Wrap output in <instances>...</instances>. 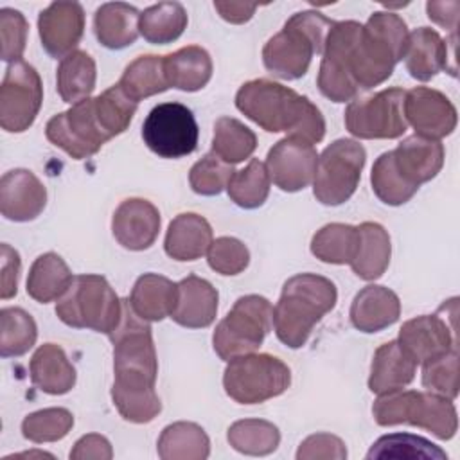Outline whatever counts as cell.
Returning <instances> with one entry per match:
<instances>
[{
  "label": "cell",
  "instance_id": "1",
  "mask_svg": "<svg viewBox=\"0 0 460 460\" xmlns=\"http://www.w3.org/2000/svg\"><path fill=\"white\" fill-rule=\"evenodd\" d=\"M108 336L113 343V404L124 420L135 424L151 422L162 411V402L155 390L158 359L151 327L147 320L133 311L128 298L122 300L119 325Z\"/></svg>",
  "mask_w": 460,
  "mask_h": 460
},
{
  "label": "cell",
  "instance_id": "2",
  "mask_svg": "<svg viewBox=\"0 0 460 460\" xmlns=\"http://www.w3.org/2000/svg\"><path fill=\"white\" fill-rule=\"evenodd\" d=\"M235 106L270 133L284 131L309 144H318L325 135L322 111L305 95L270 79L244 83L235 93Z\"/></svg>",
  "mask_w": 460,
  "mask_h": 460
},
{
  "label": "cell",
  "instance_id": "3",
  "mask_svg": "<svg viewBox=\"0 0 460 460\" xmlns=\"http://www.w3.org/2000/svg\"><path fill=\"white\" fill-rule=\"evenodd\" d=\"M336 286L316 273H298L282 286L271 313L277 338L289 349H300L313 327L336 305Z\"/></svg>",
  "mask_w": 460,
  "mask_h": 460
},
{
  "label": "cell",
  "instance_id": "4",
  "mask_svg": "<svg viewBox=\"0 0 460 460\" xmlns=\"http://www.w3.org/2000/svg\"><path fill=\"white\" fill-rule=\"evenodd\" d=\"M406 22L390 11L370 14L349 56L350 75L359 90L385 83L404 58L408 45Z\"/></svg>",
  "mask_w": 460,
  "mask_h": 460
},
{
  "label": "cell",
  "instance_id": "5",
  "mask_svg": "<svg viewBox=\"0 0 460 460\" xmlns=\"http://www.w3.org/2000/svg\"><path fill=\"white\" fill-rule=\"evenodd\" d=\"M332 20L316 11L295 13L280 32L271 36L262 49V63L279 79L293 81L305 75L314 54L323 52V43Z\"/></svg>",
  "mask_w": 460,
  "mask_h": 460
},
{
  "label": "cell",
  "instance_id": "6",
  "mask_svg": "<svg viewBox=\"0 0 460 460\" xmlns=\"http://www.w3.org/2000/svg\"><path fill=\"white\" fill-rule=\"evenodd\" d=\"M372 415L379 426H419L440 440L453 438L458 428L453 401L433 392L401 388L381 394L372 404Z\"/></svg>",
  "mask_w": 460,
  "mask_h": 460
},
{
  "label": "cell",
  "instance_id": "7",
  "mask_svg": "<svg viewBox=\"0 0 460 460\" xmlns=\"http://www.w3.org/2000/svg\"><path fill=\"white\" fill-rule=\"evenodd\" d=\"M58 318L75 329L110 334L120 322L122 300L101 275H75L56 304Z\"/></svg>",
  "mask_w": 460,
  "mask_h": 460
},
{
  "label": "cell",
  "instance_id": "8",
  "mask_svg": "<svg viewBox=\"0 0 460 460\" xmlns=\"http://www.w3.org/2000/svg\"><path fill=\"white\" fill-rule=\"evenodd\" d=\"M273 307L261 295H244L235 300L228 314L216 325L212 345L223 361L255 352L271 327Z\"/></svg>",
  "mask_w": 460,
  "mask_h": 460
},
{
  "label": "cell",
  "instance_id": "9",
  "mask_svg": "<svg viewBox=\"0 0 460 460\" xmlns=\"http://www.w3.org/2000/svg\"><path fill=\"white\" fill-rule=\"evenodd\" d=\"M291 385L289 367L271 354H244L228 361L223 386L239 404H259L284 394Z\"/></svg>",
  "mask_w": 460,
  "mask_h": 460
},
{
  "label": "cell",
  "instance_id": "10",
  "mask_svg": "<svg viewBox=\"0 0 460 460\" xmlns=\"http://www.w3.org/2000/svg\"><path fill=\"white\" fill-rule=\"evenodd\" d=\"M365 147L352 138H338L329 144L316 162L313 194L322 205L345 203L358 189L365 167Z\"/></svg>",
  "mask_w": 460,
  "mask_h": 460
},
{
  "label": "cell",
  "instance_id": "11",
  "mask_svg": "<svg viewBox=\"0 0 460 460\" xmlns=\"http://www.w3.org/2000/svg\"><path fill=\"white\" fill-rule=\"evenodd\" d=\"M404 90L386 88L372 95H356L345 110V128L358 138H399L408 124L402 113Z\"/></svg>",
  "mask_w": 460,
  "mask_h": 460
},
{
  "label": "cell",
  "instance_id": "12",
  "mask_svg": "<svg viewBox=\"0 0 460 460\" xmlns=\"http://www.w3.org/2000/svg\"><path fill=\"white\" fill-rule=\"evenodd\" d=\"M198 122L181 102H160L142 124L144 144L160 158H181L198 146Z\"/></svg>",
  "mask_w": 460,
  "mask_h": 460
},
{
  "label": "cell",
  "instance_id": "13",
  "mask_svg": "<svg viewBox=\"0 0 460 460\" xmlns=\"http://www.w3.org/2000/svg\"><path fill=\"white\" fill-rule=\"evenodd\" d=\"M359 31L361 23L354 20L334 22L325 36L322 52L323 58L320 63L316 84L322 95L332 102L352 101L359 93V88L356 86L349 68V56L359 36Z\"/></svg>",
  "mask_w": 460,
  "mask_h": 460
},
{
  "label": "cell",
  "instance_id": "14",
  "mask_svg": "<svg viewBox=\"0 0 460 460\" xmlns=\"http://www.w3.org/2000/svg\"><path fill=\"white\" fill-rule=\"evenodd\" d=\"M43 101V86L36 68L23 59L7 66L0 86V126L22 133L36 120Z\"/></svg>",
  "mask_w": 460,
  "mask_h": 460
},
{
  "label": "cell",
  "instance_id": "15",
  "mask_svg": "<svg viewBox=\"0 0 460 460\" xmlns=\"http://www.w3.org/2000/svg\"><path fill=\"white\" fill-rule=\"evenodd\" d=\"M45 135L50 144L63 149L74 160L95 155L110 140L97 122L93 99H84L66 111L54 115L45 126Z\"/></svg>",
  "mask_w": 460,
  "mask_h": 460
},
{
  "label": "cell",
  "instance_id": "16",
  "mask_svg": "<svg viewBox=\"0 0 460 460\" xmlns=\"http://www.w3.org/2000/svg\"><path fill=\"white\" fill-rule=\"evenodd\" d=\"M455 318L456 305L446 318L438 313L411 318L402 323L397 343L415 365H424L458 347Z\"/></svg>",
  "mask_w": 460,
  "mask_h": 460
},
{
  "label": "cell",
  "instance_id": "17",
  "mask_svg": "<svg viewBox=\"0 0 460 460\" xmlns=\"http://www.w3.org/2000/svg\"><path fill=\"white\" fill-rule=\"evenodd\" d=\"M402 113L415 135L438 140L456 128V108L447 95L435 88L415 86L404 92Z\"/></svg>",
  "mask_w": 460,
  "mask_h": 460
},
{
  "label": "cell",
  "instance_id": "18",
  "mask_svg": "<svg viewBox=\"0 0 460 460\" xmlns=\"http://www.w3.org/2000/svg\"><path fill=\"white\" fill-rule=\"evenodd\" d=\"M318 155L313 144L286 137L279 140L266 156L270 180L284 192H298L305 189L316 171Z\"/></svg>",
  "mask_w": 460,
  "mask_h": 460
},
{
  "label": "cell",
  "instance_id": "19",
  "mask_svg": "<svg viewBox=\"0 0 460 460\" xmlns=\"http://www.w3.org/2000/svg\"><path fill=\"white\" fill-rule=\"evenodd\" d=\"M43 49L52 58H65L75 50L84 32V11L77 2H52L38 16Z\"/></svg>",
  "mask_w": 460,
  "mask_h": 460
},
{
  "label": "cell",
  "instance_id": "20",
  "mask_svg": "<svg viewBox=\"0 0 460 460\" xmlns=\"http://www.w3.org/2000/svg\"><path fill=\"white\" fill-rule=\"evenodd\" d=\"M47 205V189L29 169H11L0 180V212L5 219H36Z\"/></svg>",
  "mask_w": 460,
  "mask_h": 460
},
{
  "label": "cell",
  "instance_id": "21",
  "mask_svg": "<svg viewBox=\"0 0 460 460\" xmlns=\"http://www.w3.org/2000/svg\"><path fill=\"white\" fill-rule=\"evenodd\" d=\"M111 232L117 243L126 250H147L158 237L160 212L147 199H124L113 212Z\"/></svg>",
  "mask_w": 460,
  "mask_h": 460
},
{
  "label": "cell",
  "instance_id": "22",
  "mask_svg": "<svg viewBox=\"0 0 460 460\" xmlns=\"http://www.w3.org/2000/svg\"><path fill=\"white\" fill-rule=\"evenodd\" d=\"M392 158L401 178L419 189L440 172L444 165V146L438 140L411 135L392 151Z\"/></svg>",
  "mask_w": 460,
  "mask_h": 460
},
{
  "label": "cell",
  "instance_id": "23",
  "mask_svg": "<svg viewBox=\"0 0 460 460\" xmlns=\"http://www.w3.org/2000/svg\"><path fill=\"white\" fill-rule=\"evenodd\" d=\"M217 289L198 275H189L178 282L176 305L171 318L189 329L208 327L217 314Z\"/></svg>",
  "mask_w": 460,
  "mask_h": 460
},
{
  "label": "cell",
  "instance_id": "24",
  "mask_svg": "<svg viewBox=\"0 0 460 460\" xmlns=\"http://www.w3.org/2000/svg\"><path fill=\"white\" fill-rule=\"evenodd\" d=\"M401 316L399 296L377 284L359 289L350 304V322L361 332H379L394 325Z\"/></svg>",
  "mask_w": 460,
  "mask_h": 460
},
{
  "label": "cell",
  "instance_id": "25",
  "mask_svg": "<svg viewBox=\"0 0 460 460\" xmlns=\"http://www.w3.org/2000/svg\"><path fill=\"white\" fill-rule=\"evenodd\" d=\"M212 241L208 221L194 212H183L169 223L164 248L174 261H196L208 252Z\"/></svg>",
  "mask_w": 460,
  "mask_h": 460
},
{
  "label": "cell",
  "instance_id": "26",
  "mask_svg": "<svg viewBox=\"0 0 460 460\" xmlns=\"http://www.w3.org/2000/svg\"><path fill=\"white\" fill-rule=\"evenodd\" d=\"M29 372L32 385L49 395H63L75 385V368L56 343H43L36 349Z\"/></svg>",
  "mask_w": 460,
  "mask_h": 460
},
{
  "label": "cell",
  "instance_id": "27",
  "mask_svg": "<svg viewBox=\"0 0 460 460\" xmlns=\"http://www.w3.org/2000/svg\"><path fill=\"white\" fill-rule=\"evenodd\" d=\"M402 59L413 79L429 81L447 68L446 40L435 29L419 27L410 32Z\"/></svg>",
  "mask_w": 460,
  "mask_h": 460
},
{
  "label": "cell",
  "instance_id": "28",
  "mask_svg": "<svg viewBox=\"0 0 460 460\" xmlns=\"http://www.w3.org/2000/svg\"><path fill=\"white\" fill-rule=\"evenodd\" d=\"M417 365L399 347L397 340L383 343L372 358L368 390L372 394H388L408 386L415 377Z\"/></svg>",
  "mask_w": 460,
  "mask_h": 460
},
{
  "label": "cell",
  "instance_id": "29",
  "mask_svg": "<svg viewBox=\"0 0 460 460\" xmlns=\"http://www.w3.org/2000/svg\"><path fill=\"white\" fill-rule=\"evenodd\" d=\"M140 13L126 2L102 4L93 14V31L101 45L106 49H124L135 43L140 34Z\"/></svg>",
  "mask_w": 460,
  "mask_h": 460
},
{
  "label": "cell",
  "instance_id": "30",
  "mask_svg": "<svg viewBox=\"0 0 460 460\" xmlns=\"http://www.w3.org/2000/svg\"><path fill=\"white\" fill-rule=\"evenodd\" d=\"M176 296L178 284L156 273H144L137 279L128 300L140 318L160 322L165 316H171L176 305Z\"/></svg>",
  "mask_w": 460,
  "mask_h": 460
},
{
  "label": "cell",
  "instance_id": "31",
  "mask_svg": "<svg viewBox=\"0 0 460 460\" xmlns=\"http://www.w3.org/2000/svg\"><path fill=\"white\" fill-rule=\"evenodd\" d=\"M358 250L350 262L352 271L363 280L379 279L388 264L392 255L390 235L379 223L365 221L358 226Z\"/></svg>",
  "mask_w": 460,
  "mask_h": 460
},
{
  "label": "cell",
  "instance_id": "32",
  "mask_svg": "<svg viewBox=\"0 0 460 460\" xmlns=\"http://www.w3.org/2000/svg\"><path fill=\"white\" fill-rule=\"evenodd\" d=\"M164 66L169 86L183 92H198L212 77V59L198 45H189L164 56Z\"/></svg>",
  "mask_w": 460,
  "mask_h": 460
},
{
  "label": "cell",
  "instance_id": "33",
  "mask_svg": "<svg viewBox=\"0 0 460 460\" xmlns=\"http://www.w3.org/2000/svg\"><path fill=\"white\" fill-rule=\"evenodd\" d=\"M156 451L162 460H205L210 455V440L201 426L180 420L162 429Z\"/></svg>",
  "mask_w": 460,
  "mask_h": 460
},
{
  "label": "cell",
  "instance_id": "34",
  "mask_svg": "<svg viewBox=\"0 0 460 460\" xmlns=\"http://www.w3.org/2000/svg\"><path fill=\"white\" fill-rule=\"evenodd\" d=\"M97 66L93 58L84 50H74L59 61L56 72V88L59 97L68 104L90 99L95 88Z\"/></svg>",
  "mask_w": 460,
  "mask_h": 460
},
{
  "label": "cell",
  "instance_id": "35",
  "mask_svg": "<svg viewBox=\"0 0 460 460\" xmlns=\"http://www.w3.org/2000/svg\"><path fill=\"white\" fill-rule=\"evenodd\" d=\"M72 279L74 275L68 264L58 253L47 252L40 255L29 270L27 295L41 304L59 300Z\"/></svg>",
  "mask_w": 460,
  "mask_h": 460
},
{
  "label": "cell",
  "instance_id": "36",
  "mask_svg": "<svg viewBox=\"0 0 460 460\" xmlns=\"http://www.w3.org/2000/svg\"><path fill=\"white\" fill-rule=\"evenodd\" d=\"M187 27V11L180 2H158L140 13L138 29L146 41L167 45L176 41Z\"/></svg>",
  "mask_w": 460,
  "mask_h": 460
},
{
  "label": "cell",
  "instance_id": "37",
  "mask_svg": "<svg viewBox=\"0 0 460 460\" xmlns=\"http://www.w3.org/2000/svg\"><path fill=\"white\" fill-rule=\"evenodd\" d=\"M119 84L137 102L140 99L165 92L171 86L165 75L164 56L147 54L137 58L124 68Z\"/></svg>",
  "mask_w": 460,
  "mask_h": 460
},
{
  "label": "cell",
  "instance_id": "38",
  "mask_svg": "<svg viewBox=\"0 0 460 460\" xmlns=\"http://www.w3.org/2000/svg\"><path fill=\"white\" fill-rule=\"evenodd\" d=\"M358 226L329 223L311 239V253L327 264H350L358 250Z\"/></svg>",
  "mask_w": 460,
  "mask_h": 460
},
{
  "label": "cell",
  "instance_id": "39",
  "mask_svg": "<svg viewBox=\"0 0 460 460\" xmlns=\"http://www.w3.org/2000/svg\"><path fill=\"white\" fill-rule=\"evenodd\" d=\"M257 147L255 133L234 117H219L214 124L212 153L234 165L253 155Z\"/></svg>",
  "mask_w": 460,
  "mask_h": 460
},
{
  "label": "cell",
  "instance_id": "40",
  "mask_svg": "<svg viewBox=\"0 0 460 460\" xmlns=\"http://www.w3.org/2000/svg\"><path fill=\"white\" fill-rule=\"evenodd\" d=\"M230 446L252 456H266L273 453L280 444V431L279 428L262 419H243L235 420L226 433Z\"/></svg>",
  "mask_w": 460,
  "mask_h": 460
},
{
  "label": "cell",
  "instance_id": "41",
  "mask_svg": "<svg viewBox=\"0 0 460 460\" xmlns=\"http://www.w3.org/2000/svg\"><path fill=\"white\" fill-rule=\"evenodd\" d=\"M137 106L138 102L131 99L119 83L104 90L101 95L93 97L97 122L108 138H113L128 129L137 111Z\"/></svg>",
  "mask_w": 460,
  "mask_h": 460
},
{
  "label": "cell",
  "instance_id": "42",
  "mask_svg": "<svg viewBox=\"0 0 460 460\" xmlns=\"http://www.w3.org/2000/svg\"><path fill=\"white\" fill-rule=\"evenodd\" d=\"M270 181L266 164H262L259 158H252L244 169L232 174L226 192L241 208H257L268 199Z\"/></svg>",
  "mask_w": 460,
  "mask_h": 460
},
{
  "label": "cell",
  "instance_id": "43",
  "mask_svg": "<svg viewBox=\"0 0 460 460\" xmlns=\"http://www.w3.org/2000/svg\"><path fill=\"white\" fill-rule=\"evenodd\" d=\"M38 338L32 316L22 307H4L0 311V354L2 358L23 356Z\"/></svg>",
  "mask_w": 460,
  "mask_h": 460
},
{
  "label": "cell",
  "instance_id": "44",
  "mask_svg": "<svg viewBox=\"0 0 460 460\" xmlns=\"http://www.w3.org/2000/svg\"><path fill=\"white\" fill-rule=\"evenodd\" d=\"M367 458H426V460H447L446 451H442L433 442L410 435V433H392L377 438L367 453Z\"/></svg>",
  "mask_w": 460,
  "mask_h": 460
},
{
  "label": "cell",
  "instance_id": "45",
  "mask_svg": "<svg viewBox=\"0 0 460 460\" xmlns=\"http://www.w3.org/2000/svg\"><path fill=\"white\" fill-rule=\"evenodd\" d=\"M370 183L374 194L386 205L399 207L406 201H410L419 189L408 185L401 174L397 172L392 158V151H386L377 156V160L372 165L370 172Z\"/></svg>",
  "mask_w": 460,
  "mask_h": 460
},
{
  "label": "cell",
  "instance_id": "46",
  "mask_svg": "<svg viewBox=\"0 0 460 460\" xmlns=\"http://www.w3.org/2000/svg\"><path fill=\"white\" fill-rule=\"evenodd\" d=\"M72 426L74 415L66 408H43L22 420V435L34 444L56 442L65 438Z\"/></svg>",
  "mask_w": 460,
  "mask_h": 460
},
{
  "label": "cell",
  "instance_id": "47",
  "mask_svg": "<svg viewBox=\"0 0 460 460\" xmlns=\"http://www.w3.org/2000/svg\"><path fill=\"white\" fill-rule=\"evenodd\" d=\"M422 386L428 392L456 399L458 395V347L422 365Z\"/></svg>",
  "mask_w": 460,
  "mask_h": 460
},
{
  "label": "cell",
  "instance_id": "48",
  "mask_svg": "<svg viewBox=\"0 0 460 460\" xmlns=\"http://www.w3.org/2000/svg\"><path fill=\"white\" fill-rule=\"evenodd\" d=\"M234 172L235 171L230 164L223 162L217 155L210 151L190 167L189 183L196 194L216 196L223 189H226Z\"/></svg>",
  "mask_w": 460,
  "mask_h": 460
},
{
  "label": "cell",
  "instance_id": "49",
  "mask_svg": "<svg viewBox=\"0 0 460 460\" xmlns=\"http://www.w3.org/2000/svg\"><path fill=\"white\" fill-rule=\"evenodd\" d=\"M208 266L221 275H239L250 262L246 244L235 237H217L207 252Z\"/></svg>",
  "mask_w": 460,
  "mask_h": 460
},
{
  "label": "cell",
  "instance_id": "50",
  "mask_svg": "<svg viewBox=\"0 0 460 460\" xmlns=\"http://www.w3.org/2000/svg\"><path fill=\"white\" fill-rule=\"evenodd\" d=\"M29 23L16 9L4 7L0 11V38H2V59L14 63L22 59L27 43Z\"/></svg>",
  "mask_w": 460,
  "mask_h": 460
},
{
  "label": "cell",
  "instance_id": "51",
  "mask_svg": "<svg viewBox=\"0 0 460 460\" xmlns=\"http://www.w3.org/2000/svg\"><path fill=\"white\" fill-rule=\"evenodd\" d=\"M345 460L347 447L345 442L331 433L309 435L296 451V460Z\"/></svg>",
  "mask_w": 460,
  "mask_h": 460
},
{
  "label": "cell",
  "instance_id": "52",
  "mask_svg": "<svg viewBox=\"0 0 460 460\" xmlns=\"http://www.w3.org/2000/svg\"><path fill=\"white\" fill-rule=\"evenodd\" d=\"M0 261H2V288L0 296L4 300L13 298L18 291V277H20V253L11 248L7 243L0 246Z\"/></svg>",
  "mask_w": 460,
  "mask_h": 460
},
{
  "label": "cell",
  "instance_id": "53",
  "mask_svg": "<svg viewBox=\"0 0 460 460\" xmlns=\"http://www.w3.org/2000/svg\"><path fill=\"white\" fill-rule=\"evenodd\" d=\"M111 456H113V449L110 440L97 433H88L81 437L70 451L72 460H90V458L110 460Z\"/></svg>",
  "mask_w": 460,
  "mask_h": 460
},
{
  "label": "cell",
  "instance_id": "54",
  "mask_svg": "<svg viewBox=\"0 0 460 460\" xmlns=\"http://www.w3.org/2000/svg\"><path fill=\"white\" fill-rule=\"evenodd\" d=\"M426 13H428V18L431 22H435L437 25L451 31V34L455 38L456 25H458L460 2H456V0H453V2H428L426 4Z\"/></svg>",
  "mask_w": 460,
  "mask_h": 460
},
{
  "label": "cell",
  "instance_id": "55",
  "mask_svg": "<svg viewBox=\"0 0 460 460\" xmlns=\"http://www.w3.org/2000/svg\"><path fill=\"white\" fill-rule=\"evenodd\" d=\"M214 9L219 13V16L230 23H244L248 22L255 9L257 4H248V2H214Z\"/></svg>",
  "mask_w": 460,
  "mask_h": 460
},
{
  "label": "cell",
  "instance_id": "56",
  "mask_svg": "<svg viewBox=\"0 0 460 460\" xmlns=\"http://www.w3.org/2000/svg\"><path fill=\"white\" fill-rule=\"evenodd\" d=\"M32 456H36V458H43V456L54 458L52 455H49L45 451H29V453H20V455H13V456H5V460H9V458H32Z\"/></svg>",
  "mask_w": 460,
  "mask_h": 460
}]
</instances>
